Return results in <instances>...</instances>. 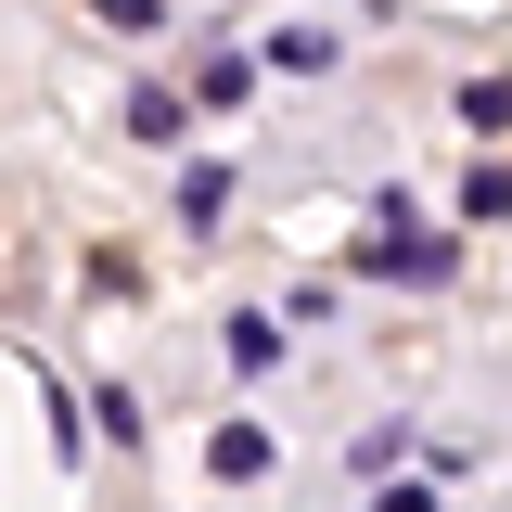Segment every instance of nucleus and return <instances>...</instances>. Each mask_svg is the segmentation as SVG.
<instances>
[{"label":"nucleus","mask_w":512,"mask_h":512,"mask_svg":"<svg viewBox=\"0 0 512 512\" xmlns=\"http://www.w3.org/2000/svg\"><path fill=\"white\" fill-rule=\"evenodd\" d=\"M448 256H461V244H423V231H384V244L359 256V269H372V282H436Z\"/></svg>","instance_id":"obj_1"},{"label":"nucleus","mask_w":512,"mask_h":512,"mask_svg":"<svg viewBox=\"0 0 512 512\" xmlns=\"http://www.w3.org/2000/svg\"><path fill=\"white\" fill-rule=\"evenodd\" d=\"M128 128H141V141L167 154V141H180V128H192V103H180V90H167V77H141V90H128Z\"/></svg>","instance_id":"obj_2"},{"label":"nucleus","mask_w":512,"mask_h":512,"mask_svg":"<svg viewBox=\"0 0 512 512\" xmlns=\"http://www.w3.org/2000/svg\"><path fill=\"white\" fill-rule=\"evenodd\" d=\"M205 461H218V474H231V487H256V474H269V436H256V423H231V436L205 448Z\"/></svg>","instance_id":"obj_3"},{"label":"nucleus","mask_w":512,"mask_h":512,"mask_svg":"<svg viewBox=\"0 0 512 512\" xmlns=\"http://www.w3.org/2000/svg\"><path fill=\"white\" fill-rule=\"evenodd\" d=\"M269 359H282V320L244 308V320H231V372H269Z\"/></svg>","instance_id":"obj_4"},{"label":"nucleus","mask_w":512,"mask_h":512,"mask_svg":"<svg viewBox=\"0 0 512 512\" xmlns=\"http://www.w3.org/2000/svg\"><path fill=\"white\" fill-rule=\"evenodd\" d=\"M218 205H231V167H192V180H180V218H192V231H205Z\"/></svg>","instance_id":"obj_5"},{"label":"nucleus","mask_w":512,"mask_h":512,"mask_svg":"<svg viewBox=\"0 0 512 512\" xmlns=\"http://www.w3.org/2000/svg\"><path fill=\"white\" fill-rule=\"evenodd\" d=\"M461 128H512V77H474L461 90Z\"/></svg>","instance_id":"obj_6"},{"label":"nucleus","mask_w":512,"mask_h":512,"mask_svg":"<svg viewBox=\"0 0 512 512\" xmlns=\"http://www.w3.org/2000/svg\"><path fill=\"white\" fill-rule=\"evenodd\" d=\"M269 64H295V77H320V64H333V39H320V26H282V39H269Z\"/></svg>","instance_id":"obj_7"},{"label":"nucleus","mask_w":512,"mask_h":512,"mask_svg":"<svg viewBox=\"0 0 512 512\" xmlns=\"http://www.w3.org/2000/svg\"><path fill=\"white\" fill-rule=\"evenodd\" d=\"M90 13H103V26H154V0H90Z\"/></svg>","instance_id":"obj_8"}]
</instances>
